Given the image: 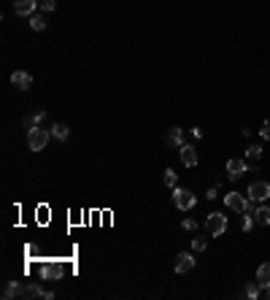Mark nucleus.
<instances>
[{"instance_id": "1", "label": "nucleus", "mask_w": 270, "mask_h": 300, "mask_svg": "<svg viewBox=\"0 0 270 300\" xmlns=\"http://www.w3.org/2000/svg\"><path fill=\"white\" fill-rule=\"evenodd\" d=\"M49 136H52V130H43L41 124L33 130H27V146L30 152H43V146L49 143Z\"/></svg>"}, {"instance_id": "2", "label": "nucleus", "mask_w": 270, "mask_h": 300, "mask_svg": "<svg viewBox=\"0 0 270 300\" xmlns=\"http://www.w3.org/2000/svg\"><path fill=\"white\" fill-rule=\"evenodd\" d=\"M206 230L211 233V238H219L224 230H227V217H224V214H219V211L208 214V217H206Z\"/></svg>"}, {"instance_id": "3", "label": "nucleus", "mask_w": 270, "mask_h": 300, "mask_svg": "<svg viewBox=\"0 0 270 300\" xmlns=\"http://www.w3.org/2000/svg\"><path fill=\"white\" fill-rule=\"evenodd\" d=\"M173 203H176V208H181V211H189V208H194L197 198H194V195L189 192V189L173 187Z\"/></svg>"}, {"instance_id": "4", "label": "nucleus", "mask_w": 270, "mask_h": 300, "mask_svg": "<svg viewBox=\"0 0 270 300\" xmlns=\"http://www.w3.org/2000/svg\"><path fill=\"white\" fill-rule=\"evenodd\" d=\"M224 206L232 208V211H241V214H251V203H249V200L243 198L241 192H230V195H224Z\"/></svg>"}, {"instance_id": "5", "label": "nucleus", "mask_w": 270, "mask_h": 300, "mask_svg": "<svg viewBox=\"0 0 270 300\" xmlns=\"http://www.w3.org/2000/svg\"><path fill=\"white\" fill-rule=\"evenodd\" d=\"M249 198H251L254 203H265V200L270 198V184L268 181H251L249 184Z\"/></svg>"}, {"instance_id": "6", "label": "nucleus", "mask_w": 270, "mask_h": 300, "mask_svg": "<svg viewBox=\"0 0 270 300\" xmlns=\"http://www.w3.org/2000/svg\"><path fill=\"white\" fill-rule=\"evenodd\" d=\"M246 171H249V162H246V160H241V157H232L227 162V176L230 179H241Z\"/></svg>"}, {"instance_id": "7", "label": "nucleus", "mask_w": 270, "mask_h": 300, "mask_svg": "<svg viewBox=\"0 0 270 300\" xmlns=\"http://www.w3.org/2000/svg\"><path fill=\"white\" fill-rule=\"evenodd\" d=\"M38 276L46 279V281H49V279H59V276H62V265H59V262H43L41 268H38Z\"/></svg>"}, {"instance_id": "8", "label": "nucleus", "mask_w": 270, "mask_h": 300, "mask_svg": "<svg viewBox=\"0 0 270 300\" xmlns=\"http://www.w3.org/2000/svg\"><path fill=\"white\" fill-rule=\"evenodd\" d=\"M36 6H38V0H14V11H17L19 17H33V14H36Z\"/></svg>"}, {"instance_id": "9", "label": "nucleus", "mask_w": 270, "mask_h": 300, "mask_svg": "<svg viewBox=\"0 0 270 300\" xmlns=\"http://www.w3.org/2000/svg\"><path fill=\"white\" fill-rule=\"evenodd\" d=\"M11 84L24 92V89H30V84H33V76H30L27 71H14V73H11Z\"/></svg>"}, {"instance_id": "10", "label": "nucleus", "mask_w": 270, "mask_h": 300, "mask_svg": "<svg viewBox=\"0 0 270 300\" xmlns=\"http://www.w3.org/2000/svg\"><path fill=\"white\" fill-rule=\"evenodd\" d=\"M194 268V257L189 252H181L176 257V273H189Z\"/></svg>"}, {"instance_id": "11", "label": "nucleus", "mask_w": 270, "mask_h": 300, "mask_svg": "<svg viewBox=\"0 0 270 300\" xmlns=\"http://www.w3.org/2000/svg\"><path fill=\"white\" fill-rule=\"evenodd\" d=\"M165 143H168V146H178V149H181L184 146V130L181 127H171L168 133H165Z\"/></svg>"}, {"instance_id": "12", "label": "nucleus", "mask_w": 270, "mask_h": 300, "mask_svg": "<svg viewBox=\"0 0 270 300\" xmlns=\"http://www.w3.org/2000/svg\"><path fill=\"white\" fill-rule=\"evenodd\" d=\"M181 162L187 165V168H194V165H197V149L184 143L181 146Z\"/></svg>"}, {"instance_id": "13", "label": "nucleus", "mask_w": 270, "mask_h": 300, "mask_svg": "<svg viewBox=\"0 0 270 300\" xmlns=\"http://www.w3.org/2000/svg\"><path fill=\"white\" fill-rule=\"evenodd\" d=\"M257 281H259V287H262V289H268V287H270V262H262V265H259V271H257Z\"/></svg>"}, {"instance_id": "14", "label": "nucleus", "mask_w": 270, "mask_h": 300, "mask_svg": "<svg viewBox=\"0 0 270 300\" xmlns=\"http://www.w3.org/2000/svg\"><path fill=\"white\" fill-rule=\"evenodd\" d=\"M254 222L262 224V227H268V224H270V208H268V206L254 208Z\"/></svg>"}, {"instance_id": "15", "label": "nucleus", "mask_w": 270, "mask_h": 300, "mask_svg": "<svg viewBox=\"0 0 270 300\" xmlns=\"http://www.w3.org/2000/svg\"><path fill=\"white\" fill-rule=\"evenodd\" d=\"M43 119H46V111H36V114H27V117H24V127H27V130H33V127H38V124L43 122Z\"/></svg>"}, {"instance_id": "16", "label": "nucleus", "mask_w": 270, "mask_h": 300, "mask_svg": "<svg viewBox=\"0 0 270 300\" xmlns=\"http://www.w3.org/2000/svg\"><path fill=\"white\" fill-rule=\"evenodd\" d=\"M52 136L57 138V141H68V136H71V127H68V124H54L52 127Z\"/></svg>"}, {"instance_id": "17", "label": "nucleus", "mask_w": 270, "mask_h": 300, "mask_svg": "<svg viewBox=\"0 0 270 300\" xmlns=\"http://www.w3.org/2000/svg\"><path fill=\"white\" fill-rule=\"evenodd\" d=\"M19 292H22V284H19V281H8L6 287H3V298H6V300L17 298Z\"/></svg>"}, {"instance_id": "18", "label": "nucleus", "mask_w": 270, "mask_h": 300, "mask_svg": "<svg viewBox=\"0 0 270 300\" xmlns=\"http://www.w3.org/2000/svg\"><path fill=\"white\" fill-rule=\"evenodd\" d=\"M162 181H165V187H171V189L178 187V173L168 168V171H165V176H162Z\"/></svg>"}, {"instance_id": "19", "label": "nucleus", "mask_w": 270, "mask_h": 300, "mask_svg": "<svg viewBox=\"0 0 270 300\" xmlns=\"http://www.w3.org/2000/svg\"><path fill=\"white\" fill-rule=\"evenodd\" d=\"M30 27L36 30V33H41V30H46V19L38 17V14H33V17H30Z\"/></svg>"}, {"instance_id": "20", "label": "nucleus", "mask_w": 270, "mask_h": 300, "mask_svg": "<svg viewBox=\"0 0 270 300\" xmlns=\"http://www.w3.org/2000/svg\"><path fill=\"white\" fill-rule=\"evenodd\" d=\"M259 157H262V146L251 143V146L246 149V160H251V162H254V160H259Z\"/></svg>"}, {"instance_id": "21", "label": "nucleus", "mask_w": 270, "mask_h": 300, "mask_svg": "<svg viewBox=\"0 0 270 300\" xmlns=\"http://www.w3.org/2000/svg\"><path fill=\"white\" fill-rule=\"evenodd\" d=\"M246 298H254V300L259 298V284H249V287H246Z\"/></svg>"}, {"instance_id": "22", "label": "nucleus", "mask_w": 270, "mask_h": 300, "mask_svg": "<svg viewBox=\"0 0 270 300\" xmlns=\"http://www.w3.org/2000/svg\"><path fill=\"white\" fill-rule=\"evenodd\" d=\"M181 227L187 230V233H192V230H197V222H194V219H184V222H181Z\"/></svg>"}, {"instance_id": "23", "label": "nucleus", "mask_w": 270, "mask_h": 300, "mask_svg": "<svg viewBox=\"0 0 270 300\" xmlns=\"http://www.w3.org/2000/svg\"><path fill=\"white\" fill-rule=\"evenodd\" d=\"M41 8L43 11H54V8H57V0H41Z\"/></svg>"}, {"instance_id": "24", "label": "nucleus", "mask_w": 270, "mask_h": 300, "mask_svg": "<svg viewBox=\"0 0 270 300\" xmlns=\"http://www.w3.org/2000/svg\"><path fill=\"white\" fill-rule=\"evenodd\" d=\"M192 249H194V252H203V249H206V238H194Z\"/></svg>"}, {"instance_id": "25", "label": "nucleus", "mask_w": 270, "mask_h": 300, "mask_svg": "<svg viewBox=\"0 0 270 300\" xmlns=\"http://www.w3.org/2000/svg\"><path fill=\"white\" fill-rule=\"evenodd\" d=\"M259 136H262L265 141H270V119H268V122L262 124V130H259Z\"/></svg>"}, {"instance_id": "26", "label": "nucleus", "mask_w": 270, "mask_h": 300, "mask_svg": "<svg viewBox=\"0 0 270 300\" xmlns=\"http://www.w3.org/2000/svg\"><path fill=\"white\" fill-rule=\"evenodd\" d=\"M241 227H243V230H246V233H249V230H251V227H254V217H243V222H241Z\"/></svg>"}, {"instance_id": "27", "label": "nucleus", "mask_w": 270, "mask_h": 300, "mask_svg": "<svg viewBox=\"0 0 270 300\" xmlns=\"http://www.w3.org/2000/svg\"><path fill=\"white\" fill-rule=\"evenodd\" d=\"M206 198H208V200H216V198H219V189H216V187H211V189H208V195H206Z\"/></svg>"}, {"instance_id": "28", "label": "nucleus", "mask_w": 270, "mask_h": 300, "mask_svg": "<svg viewBox=\"0 0 270 300\" xmlns=\"http://www.w3.org/2000/svg\"><path fill=\"white\" fill-rule=\"evenodd\" d=\"M268 298H270V287H268Z\"/></svg>"}]
</instances>
